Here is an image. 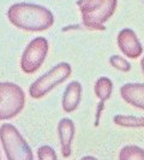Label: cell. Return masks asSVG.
<instances>
[{
  "label": "cell",
  "instance_id": "6da1fadb",
  "mask_svg": "<svg viewBox=\"0 0 144 160\" xmlns=\"http://www.w3.org/2000/svg\"><path fill=\"white\" fill-rule=\"evenodd\" d=\"M8 21L16 28L26 32L47 30L54 23L53 13L41 5L18 2L7 11Z\"/></svg>",
  "mask_w": 144,
  "mask_h": 160
},
{
  "label": "cell",
  "instance_id": "7a4b0ae2",
  "mask_svg": "<svg viewBox=\"0 0 144 160\" xmlns=\"http://www.w3.org/2000/svg\"><path fill=\"white\" fill-rule=\"evenodd\" d=\"M83 24L91 30H104L103 24L113 16L117 0H78Z\"/></svg>",
  "mask_w": 144,
  "mask_h": 160
},
{
  "label": "cell",
  "instance_id": "3957f363",
  "mask_svg": "<svg viewBox=\"0 0 144 160\" xmlns=\"http://www.w3.org/2000/svg\"><path fill=\"white\" fill-rule=\"evenodd\" d=\"M0 138L8 160H32L31 148L12 124L0 127Z\"/></svg>",
  "mask_w": 144,
  "mask_h": 160
},
{
  "label": "cell",
  "instance_id": "277c9868",
  "mask_svg": "<svg viewBox=\"0 0 144 160\" xmlns=\"http://www.w3.org/2000/svg\"><path fill=\"white\" fill-rule=\"evenodd\" d=\"M25 94L19 86L11 82H0V120H7L22 112Z\"/></svg>",
  "mask_w": 144,
  "mask_h": 160
},
{
  "label": "cell",
  "instance_id": "5b68a950",
  "mask_svg": "<svg viewBox=\"0 0 144 160\" xmlns=\"http://www.w3.org/2000/svg\"><path fill=\"white\" fill-rule=\"evenodd\" d=\"M71 65H69L67 63H60L55 65L52 70L39 77L30 86V96L34 99H40L42 96L47 95L52 89L67 80L71 75Z\"/></svg>",
  "mask_w": 144,
  "mask_h": 160
},
{
  "label": "cell",
  "instance_id": "8992f818",
  "mask_svg": "<svg viewBox=\"0 0 144 160\" xmlns=\"http://www.w3.org/2000/svg\"><path fill=\"white\" fill-rule=\"evenodd\" d=\"M48 53V41L45 38H36L29 42L21 59V68L25 73L36 72L43 64Z\"/></svg>",
  "mask_w": 144,
  "mask_h": 160
},
{
  "label": "cell",
  "instance_id": "52a82bcc",
  "mask_svg": "<svg viewBox=\"0 0 144 160\" xmlns=\"http://www.w3.org/2000/svg\"><path fill=\"white\" fill-rule=\"evenodd\" d=\"M118 47L124 56L136 59L142 54L143 46L138 40L137 35L131 29H122L118 34Z\"/></svg>",
  "mask_w": 144,
  "mask_h": 160
},
{
  "label": "cell",
  "instance_id": "ba28073f",
  "mask_svg": "<svg viewBox=\"0 0 144 160\" xmlns=\"http://www.w3.org/2000/svg\"><path fill=\"white\" fill-rule=\"evenodd\" d=\"M121 98L137 108L144 110V83H126L120 88Z\"/></svg>",
  "mask_w": 144,
  "mask_h": 160
},
{
  "label": "cell",
  "instance_id": "9c48e42d",
  "mask_svg": "<svg viewBox=\"0 0 144 160\" xmlns=\"http://www.w3.org/2000/svg\"><path fill=\"white\" fill-rule=\"evenodd\" d=\"M58 134L60 138V147L63 157L69 158L71 154L72 140L74 136V124L69 118H63L58 124Z\"/></svg>",
  "mask_w": 144,
  "mask_h": 160
},
{
  "label": "cell",
  "instance_id": "30bf717a",
  "mask_svg": "<svg viewBox=\"0 0 144 160\" xmlns=\"http://www.w3.org/2000/svg\"><path fill=\"white\" fill-rule=\"evenodd\" d=\"M112 90H113V83L108 77H101V78H98V80L96 81L94 92H95L96 96L98 98L100 102H98L97 111H96L95 127L98 125V122H100V117H101V113H102V110H103L104 102L111 98Z\"/></svg>",
  "mask_w": 144,
  "mask_h": 160
},
{
  "label": "cell",
  "instance_id": "8fae6325",
  "mask_svg": "<svg viewBox=\"0 0 144 160\" xmlns=\"http://www.w3.org/2000/svg\"><path fill=\"white\" fill-rule=\"evenodd\" d=\"M80 98H82V86L79 82L74 81L71 82L66 89H65L64 96H63V110L66 113H71L74 110H77V107L79 106Z\"/></svg>",
  "mask_w": 144,
  "mask_h": 160
},
{
  "label": "cell",
  "instance_id": "7c38bea8",
  "mask_svg": "<svg viewBox=\"0 0 144 160\" xmlns=\"http://www.w3.org/2000/svg\"><path fill=\"white\" fill-rule=\"evenodd\" d=\"M113 120L117 125L125 127V128H144V117L117 114V116H114Z\"/></svg>",
  "mask_w": 144,
  "mask_h": 160
},
{
  "label": "cell",
  "instance_id": "4fadbf2b",
  "mask_svg": "<svg viewBox=\"0 0 144 160\" xmlns=\"http://www.w3.org/2000/svg\"><path fill=\"white\" fill-rule=\"evenodd\" d=\"M121 160H144V149L137 146H126L124 147L119 154Z\"/></svg>",
  "mask_w": 144,
  "mask_h": 160
},
{
  "label": "cell",
  "instance_id": "5bb4252c",
  "mask_svg": "<svg viewBox=\"0 0 144 160\" xmlns=\"http://www.w3.org/2000/svg\"><path fill=\"white\" fill-rule=\"evenodd\" d=\"M109 63L114 69H117L121 72H127L131 70V64L125 58L120 56H112L109 58Z\"/></svg>",
  "mask_w": 144,
  "mask_h": 160
},
{
  "label": "cell",
  "instance_id": "9a60e30c",
  "mask_svg": "<svg viewBox=\"0 0 144 160\" xmlns=\"http://www.w3.org/2000/svg\"><path fill=\"white\" fill-rule=\"evenodd\" d=\"M37 158L40 160H55L58 157L53 148L49 146H42L37 151Z\"/></svg>",
  "mask_w": 144,
  "mask_h": 160
},
{
  "label": "cell",
  "instance_id": "2e32d148",
  "mask_svg": "<svg viewBox=\"0 0 144 160\" xmlns=\"http://www.w3.org/2000/svg\"><path fill=\"white\" fill-rule=\"evenodd\" d=\"M141 65H142V71L144 73V57L142 58V60H141Z\"/></svg>",
  "mask_w": 144,
  "mask_h": 160
},
{
  "label": "cell",
  "instance_id": "e0dca14e",
  "mask_svg": "<svg viewBox=\"0 0 144 160\" xmlns=\"http://www.w3.org/2000/svg\"><path fill=\"white\" fill-rule=\"evenodd\" d=\"M0 159H1V155H0Z\"/></svg>",
  "mask_w": 144,
  "mask_h": 160
}]
</instances>
